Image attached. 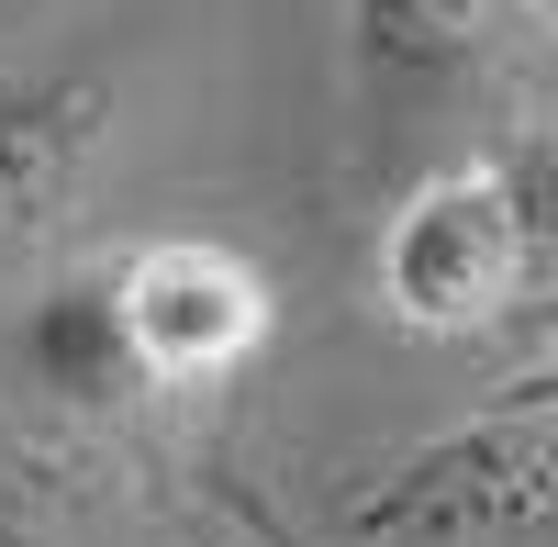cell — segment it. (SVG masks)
I'll return each mask as SVG.
<instances>
[{
  "label": "cell",
  "mask_w": 558,
  "mask_h": 547,
  "mask_svg": "<svg viewBox=\"0 0 558 547\" xmlns=\"http://www.w3.org/2000/svg\"><path fill=\"white\" fill-rule=\"evenodd\" d=\"M547 268H536V235H525V202L502 157H458V168H425L413 191L391 202L380 223V313L402 336H502L514 313H547Z\"/></svg>",
  "instance_id": "cell-2"
},
{
  "label": "cell",
  "mask_w": 558,
  "mask_h": 547,
  "mask_svg": "<svg viewBox=\"0 0 558 547\" xmlns=\"http://www.w3.org/2000/svg\"><path fill=\"white\" fill-rule=\"evenodd\" d=\"M112 313L146 391H223L268 347V280L223 235H146L112 257Z\"/></svg>",
  "instance_id": "cell-3"
},
{
  "label": "cell",
  "mask_w": 558,
  "mask_h": 547,
  "mask_svg": "<svg viewBox=\"0 0 558 547\" xmlns=\"http://www.w3.org/2000/svg\"><path fill=\"white\" fill-rule=\"evenodd\" d=\"M101 146H112V68L101 57L0 78V268L78 212Z\"/></svg>",
  "instance_id": "cell-5"
},
{
  "label": "cell",
  "mask_w": 558,
  "mask_h": 547,
  "mask_svg": "<svg viewBox=\"0 0 558 547\" xmlns=\"http://www.w3.org/2000/svg\"><path fill=\"white\" fill-rule=\"evenodd\" d=\"M313 547H558V402L502 391L492 414L380 459L324 503Z\"/></svg>",
  "instance_id": "cell-1"
},
{
  "label": "cell",
  "mask_w": 558,
  "mask_h": 547,
  "mask_svg": "<svg viewBox=\"0 0 558 547\" xmlns=\"http://www.w3.org/2000/svg\"><path fill=\"white\" fill-rule=\"evenodd\" d=\"M525 0H347V78L368 134H413L514 68Z\"/></svg>",
  "instance_id": "cell-4"
},
{
  "label": "cell",
  "mask_w": 558,
  "mask_h": 547,
  "mask_svg": "<svg viewBox=\"0 0 558 547\" xmlns=\"http://www.w3.org/2000/svg\"><path fill=\"white\" fill-rule=\"evenodd\" d=\"M23 380L45 402H78V414H112V402L146 391V369L123 347V313H112V268H78L45 302H23Z\"/></svg>",
  "instance_id": "cell-6"
},
{
  "label": "cell",
  "mask_w": 558,
  "mask_h": 547,
  "mask_svg": "<svg viewBox=\"0 0 558 547\" xmlns=\"http://www.w3.org/2000/svg\"><path fill=\"white\" fill-rule=\"evenodd\" d=\"M514 391H547V402H558V347H547V369H536V380H514Z\"/></svg>",
  "instance_id": "cell-9"
},
{
  "label": "cell",
  "mask_w": 558,
  "mask_h": 547,
  "mask_svg": "<svg viewBox=\"0 0 558 547\" xmlns=\"http://www.w3.org/2000/svg\"><path fill=\"white\" fill-rule=\"evenodd\" d=\"M0 547H57V536H45L34 514H12V503H0Z\"/></svg>",
  "instance_id": "cell-8"
},
{
  "label": "cell",
  "mask_w": 558,
  "mask_h": 547,
  "mask_svg": "<svg viewBox=\"0 0 558 547\" xmlns=\"http://www.w3.org/2000/svg\"><path fill=\"white\" fill-rule=\"evenodd\" d=\"M223 503H235V525H246V547H313L291 514H268V503H246V491H223Z\"/></svg>",
  "instance_id": "cell-7"
}]
</instances>
